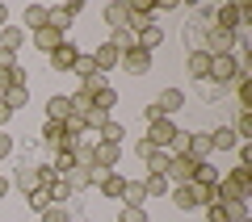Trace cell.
<instances>
[{
    "label": "cell",
    "instance_id": "50",
    "mask_svg": "<svg viewBox=\"0 0 252 222\" xmlns=\"http://www.w3.org/2000/svg\"><path fill=\"white\" fill-rule=\"evenodd\" d=\"M9 26V9H4V4H0V29Z\"/></svg>",
    "mask_w": 252,
    "mask_h": 222
},
{
    "label": "cell",
    "instance_id": "25",
    "mask_svg": "<svg viewBox=\"0 0 252 222\" xmlns=\"http://www.w3.org/2000/svg\"><path fill=\"white\" fill-rule=\"evenodd\" d=\"M42 189L51 193V201H55V205L72 197V189H67V180H63V176H51V180H42Z\"/></svg>",
    "mask_w": 252,
    "mask_h": 222
},
{
    "label": "cell",
    "instance_id": "31",
    "mask_svg": "<svg viewBox=\"0 0 252 222\" xmlns=\"http://www.w3.org/2000/svg\"><path fill=\"white\" fill-rule=\"evenodd\" d=\"M122 134H126V126L109 117V122H105V126H101V130H97V139H105V142H122Z\"/></svg>",
    "mask_w": 252,
    "mask_h": 222
},
{
    "label": "cell",
    "instance_id": "17",
    "mask_svg": "<svg viewBox=\"0 0 252 222\" xmlns=\"http://www.w3.org/2000/svg\"><path fill=\"white\" fill-rule=\"evenodd\" d=\"M9 88H26V67H0V97H4V92Z\"/></svg>",
    "mask_w": 252,
    "mask_h": 222
},
{
    "label": "cell",
    "instance_id": "11",
    "mask_svg": "<svg viewBox=\"0 0 252 222\" xmlns=\"http://www.w3.org/2000/svg\"><path fill=\"white\" fill-rule=\"evenodd\" d=\"M185 71L193 76V80H210V55L202 51V46H198V51H189L185 55Z\"/></svg>",
    "mask_w": 252,
    "mask_h": 222
},
{
    "label": "cell",
    "instance_id": "39",
    "mask_svg": "<svg viewBox=\"0 0 252 222\" xmlns=\"http://www.w3.org/2000/svg\"><path fill=\"white\" fill-rule=\"evenodd\" d=\"M101 88H109V84H105V76H101V71H97V76H89V80H80V92H89V97H97Z\"/></svg>",
    "mask_w": 252,
    "mask_h": 222
},
{
    "label": "cell",
    "instance_id": "42",
    "mask_svg": "<svg viewBox=\"0 0 252 222\" xmlns=\"http://www.w3.org/2000/svg\"><path fill=\"white\" fill-rule=\"evenodd\" d=\"M206 222H227V214H223V205H206Z\"/></svg>",
    "mask_w": 252,
    "mask_h": 222
},
{
    "label": "cell",
    "instance_id": "20",
    "mask_svg": "<svg viewBox=\"0 0 252 222\" xmlns=\"http://www.w3.org/2000/svg\"><path fill=\"white\" fill-rule=\"evenodd\" d=\"M101 17H105V26H109V29H122V26H126V17H130V13H126V0H109Z\"/></svg>",
    "mask_w": 252,
    "mask_h": 222
},
{
    "label": "cell",
    "instance_id": "13",
    "mask_svg": "<svg viewBox=\"0 0 252 222\" xmlns=\"http://www.w3.org/2000/svg\"><path fill=\"white\" fill-rule=\"evenodd\" d=\"M215 26L240 34V29H244V9H240V4H219V21H215Z\"/></svg>",
    "mask_w": 252,
    "mask_h": 222
},
{
    "label": "cell",
    "instance_id": "45",
    "mask_svg": "<svg viewBox=\"0 0 252 222\" xmlns=\"http://www.w3.org/2000/svg\"><path fill=\"white\" fill-rule=\"evenodd\" d=\"M9 155H13V139H9V134H0V160H9Z\"/></svg>",
    "mask_w": 252,
    "mask_h": 222
},
{
    "label": "cell",
    "instance_id": "49",
    "mask_svg": "<svg viewBox=\"0 0 252 222\" xmlns=\"http://www.w3.org/2000/svg\"><path fill=\"white\" fill-rule=\"evenodd\" d=\"M9 117H13V109H9V105H4V101H0V126L9 122Z\"/></svg>",
    "mask_w": 252,
    "mask_h": 222
},
{
    "label": "cell",
    "instance_id": "27",
    "mask_svg": "<svg viewBox=\"0 0 252 222\" xmlns=\"http://www.w3.org/2000/svg\"><path fill=\"white\" fill-rule=\"evenodd\" d=\"M168 160H172V151H152L147 155V176H164V168H168Z\"/></svg>",
    "mask_w": 252,
    "mask_h": 222
},
{
    "label": "cell",
    "instance_id": "1",
    "mask_svg": "<svg viewBox=\"0 0 252 222\" xmlns=\"http://www.w3.org/2000/svg\"><path fill=\"white\" fill-rule=\"evenodd\" d=\"M42 142L59 155V151H76L84 139H80V134H67V126H63V122H42Z\"/></svg>",
    "mask_w": 252,
    "mask_h": 222
},
{
    "label": "cell",
    "instance_id": "22",
    "mask_svg": "<svg viewBox=\"0 0 252 222\" xmlns=\"http://www.w3.org/2000/svg\"><path fill=\"white\" fill-rule=\"evenodd\" d=\"M59 42H67V34H59V29H51V26H46V29H38V34H34V46H38L42 55H51V51H55Z\"/></svg>",
    "mask_w": 252,
    "mask_h": 222
},
{
    "label": "cell",
    "instance_id": "36",
    "mask_svg": "<svg viewBox=\"0 0 252 222\" xmlns=\"http://www.w3.org/2000/svg\"><path fill=\"white\" fill-rule=\"evenodd\" d=\"M118 222H152V218H147V210H143V205H122Z\"/></svg>",
    "mask_w": 252,
    "mask_h": 222
},
{
    "label": "cell",
    "instance_id": "48",
    "mask_svg": "<svg viewBox=\"0 0 252 222\" xmlns=\"http://www.w3.org/2000/svg\"><path fill=\"white\" fill-rule=\"evenodd\" d=\"M9 193H13V180H9V176H0V197H9Z\"/></svg>",
    "mask_w": 252,
    "mask_h": 222
},
{
    "label": "cell",
    "instance_id": "38",
    "mask_svg": "<svg viewBox=\"0 0 252 222\" xmlns=\"http://www.w3.org/2000/svg\"><path fill=\"white\" fill-rule=\"evenodd\" d=\"M72 71H76V76H80V80H89V76H97V63H93V55H80Z\"/></svg>",
    "mask_w": 252,
    "mask_h": 222
},
{
    "label": "cell",
    "instance_id": "14",
    "mask_svg": "<svg viewBox=\"0 0 252 222\" xmlns=\"http://www.w3.org/2000/svg\"><path fill=\"white\" fill-rule=\"evenodd\" d=\"M76 109H72V97H63V92H55L51 101H46V122H67Z\"/></svg>",
    "mask_w": 252,
    "mask_h": 222
},
{
    "label": "cell",
    "instance_id": "29",
    "mask_svg": "<svg viewBox=\"0 0 252 222\" xmlns=\"http://www.w3.org/2000/svg\"><path fill=\"white\" fill-rule=\"evenodd\" d=\"M105 122H109V113H105V109H97V105H89V109H84V130H101Z\"/></svg>",
    "mask_w": 252,
    "mask_h": 222
},
{
    "label": "cell",
    "instance_id": "24",
    "mask_svg": "<svg viewBox=\"0 0 252 222\" xmlns=\"http://www.w3.org/2000/svg\"><path fill=\"white\" fill-rule=\"evenodd\" d=\"M143 201H147L143 180H126V189H122V205H143Z\"/></svg>",
    "mask_w": 252,
    "mask_h": 222
},
{
    "label": "cell",
    "instance_id": "32",
    "mask_svg": "<svg viewBox=\"0 0 252 222\" xmlns=\"http://www.w3.org/2000/svg\"><path fill=\"white\" fill-rule=\"evenodd\" d=\"M227 222H248V201H223Z\"/></svg>",
    "mask_w": 252,
    "mask_h": 222
},
{
    "label": "cell",
    "instance_id": "12",
    "mask_svg": "<svg viewBox=\"0 0 252 222\" xmlns=\"http://www.w3.org/2000/svg\"><path fill=\"white\" fill-rule=\"evenodd\" d=\"M76 59H80V51H76L72 42H59V46L51 51V67H55V71H72Z\"/></svg>",
    "mask_w": 252,
    "mask_h": 222
},
{
    "label": "cell",
    "instance_id": "7",
    "mask_svg": "<svg viewBox=\"0 0 252 222\" xmlns=\"http://www.w3.org/2000/svg\"><path fill=\"white\" fill-rule=\"evenodd\" d=\"M240 71L244 67L235 63V55H219V59H210V80H215V84H231Z\"/></svg>",
    "mask_w": 252,
    "mask_h": 222
},
{
    "label": "cell",
    "instance_id": "34",
    "mask_svg": "<svg viewBox=\"0 0 252 222\" xmlns=\"http://www.w3.org/2000/svg\"><path fill=\"white\" fill-rule=\"evenodd\" d=\"M143 189H147V197H168V189H172V185H168L164 176H147V180H143Z\"/></svg>",
    "mask_w": 252,
    "mask_h": 222
},
{
    "label": "cell",
    "instance_id": "16",
    "mask_svg": "<svg viewBox=\"0 0 252 222\" xmlns=\"http://www.w3.org/2000/svg\"><path fill=\"white\" fill-rule=\"evenodd\" d=\"M93 63H97V71H101V76H105V71H114L118 63H122V55H118V51H114V46H109V42H101L97 51H93Z\"/></svg>",
    "mask_w": 252,
    "mask_h": 222
},
{
    "label": "cell",
    "instance_id": "35",
    "mask_svg": "<svg viewBox=\"0 0 252 222\" xmlns=\"http://www.w3.org/2000/svg\"><path fill=\"white\" fill-rule=\"evenodd\" d=\"M51 193H46V189H34V193H30V210H34V214H42V210H51Z\"/></svg>",
    "mask_w": 252,
    "mask_h": 222
},
{
    "label": "cell",
    "instance_id": "43",
    "mask_svg": "<svg viewBox=\"0 0 252 222\" xmlns=\"http://www.w3.org/2000/svg\"><path fill=\"white\" fill-rule=\"evenodd\" d=\"M0 67H17V51H4L0 46Z\"/></svg>",
    "mask_w": 252,
    "mask_h": 222
},
{
    "label": "cell",
    "instance_id": "46",
    "mask_svg": "<svg viewBox=\"0 0 252 222\" xmlns=\"http://www.w3.org/2000/svg\"><path fill=\"white\" fill-rule=\"evenodd\" d=\"M63 9L72 13V17H80V13H84V0H67V4H63Z\"/></svg>",
    "mask_w": 252,
    "mask_h": 222
},
{
    "label": "cell",
    "instance_id": "4",
    "mask_svg": "<svg viewBox=\"0 0 252 222\" xmlns=\"http://www.w3.org/2000/svg\"><path fill=\"white\" fill-rule=\"evenodd\" d=\"M168 197H172V205H177L181 214H189V210H202V189L189 180V185H172L168 189Z\"/></svg>",
    "mask_w": 252,
    "mask_h": 222
},
{
    "label": "cell",
    "instance_id": "8",
    "mask_svg": "<svg viewBox=\"0 0 252 222\" xmlns=\"http://www.w3.org/2000/svg\"><path fill=\"white\" fill-rule=\"evenodd\" d=\"M185 155H189V160H198V164H206L210 155H215V147H210V130L185 134Z\"/></svg>",
    "mask_w": 252,
    "mask_h": 222
},
{
    "label": "cell",
    "instance_id": "28",
    "mask_svg": "<svg viewBox=\"0 0 252 222\" xmlns=\"http://www.w3.org/2000/svg\"><path fill=\"white\" fill-rule=\"evenodd\" d=\"M193 185H219V168L215 164H198V168H193Z\"/></svg>",
    "mask_w": 252,
    "mask_h": 222
},
{
    "label": "cell",
    "instance_id": "18",
    "mask_svg": "<svg viewBox=\"0 0 252 222\" xmlns=\"http://www.w3.org/2000/svg\"><path fill=\"white\" fill-rule=\"evenodd\" d=\"M34 189H42V172H38L34 164L17 168V193H34Z\"/></svg>",
    "mask_w": 252,
    "mask_h": 222
},
{
    "label": "cell",
    "instance_id": "19",
    "mask_svg": "<svg viewBox=\"0 0 252 222\" xmlns=\"http://www.w3.org/2000/svg\"><path fill=\"white\" fill-rule=\"evenodd\" d=\"M210 147H215V151H235L240 139H235L231 126H219V130H210Z\"/></svg>",
    "mask_w": 252,
    "mask_h": 222
},
{
    "label": "cell",
    "instance_id": "5",
    "mask_svg": "<svg viewBox=\"0 0 252 222\" xmlns=\"http://www.w3.org/2000/svg\"><path fill=\"white\" fill-rule=\"evenodd\" d=\"M118 160H122V142H105V139L93 142V164H97V168L118 172Z\"/></svg>",
    "mask_w": 252,
    "mask_h": 222
},
{
    "label": "cell",
    "instance_id": "47",
    "mask_svg": "<svg viewBox=\"0 0 252 222\" xmlns=\"http://www.w3.org/2000/svg\"><path fill=\"white\" fill-rule=\"evenodd\" d=\"M135 151H139V160H147V155H152L156 147H152V142H147V139H139V147H135Z\"/></svg>",
    "mask_w": 252,
    "mask_h": 222
},
{
    "label": "cell",
    "instance_id": "26",
    "mask_svg": "<svg viewBox=\"0 0 252 222\" xmlns=\"http://www.w3.org/2000/svg\"><path fill=\"white\" fill-rule=\"evenodd\" d=\"M160 42H164V29L156 26V21H152L147 29H139V46H143V51H156Z\"/></svg>",
    "mask_w": 252,
    "mask_h": 222
},
{
    "label": "cell",
    "instance_id": "41",
    "mask_svg": "<svg viewBox=\"0 0 252 222\" xmlns=\"http://www.w3.org/2000/svg\"><path fill=\"white\" fill-rule=\"evenodd\" d=\"M38 218H42V222H72V214L63 210V205H51V210H42Z\"/></svg>",
    "mask_w": 252,
    "mask_h": 222
},
{
    "label": "cell",
    "instance_id": "9",
    "mask_svg": "<svg viewBox=\"0 0 252 222\" xmlns=\"http://www.w3.org/2000/svg\"><path fill=\"white\" fill-rule=\"evenodd\" d=\"M118 67H126L130 76H147V71H152V51L135 46V51H126V55H122V63H118Z\"/></svg>",
    "mask_w": 252,
    "mask_h": 222
},
{
    "label": "cell",
    "instance_id": "40",
    "mask_svg": "<svg viewBox=\"0 0 252 222\" xmlns=\"http://www.w3.org/2000/svg\"><path fill=\"white\" fill-rule=\"evenodd\" d=\"M93 105H97V109H105V113H109V109L118 105V92H114V88H101L97 97H93Z\"/></svg>",
    "mask_w": 252,
    "mask_h": 222
},
{
    "label": "cell",
    "instance_id": "10",
    "mask_svg": "<svg viewBox=\"0 0 252 222\" xmlns=\"http://www.w3.org/2000/svg\"><path fill=\"white\" fill-rule=\"evenodd\" d=\"M152 105L160 109V117H172V113H177V109H185V92H181V88H164L160 97L152 101Z\"/></svg>",
    "mask_w": 252,
    "mask_h": 222
},
{
    "label": "cell",
    "instance_id": "30",
    "mask_svg": "<svg viewBox=\"0 0 252 222\" xmlns=\"http://www.w3.org/2000/svg\"><path fill=\"white\" fill-rule=\"evenodd\" d=\"M72 13H67V9H63V4H59V9H51V29H59V34H67V29H72Z\"/></svg>",
    "mask_w": 252,
    "mask_h": 222
},
{
    "label": "cell",
    "instance_id": "15",
    "mask_svg": "<svg viewBox=\"0 0 252 222\" xmlns=\"http://www.w3.org/2000/svg\"><path fill=\"white\" fill-rule=\"evenodd\" d=\"M21 21H26V29H30V34H38V29H46V26H51V9H46V4H30V9L21 13Z\"/></svg>",
    "mask_w": 252,
    "mask_h": 222
},
{
    "label": "cell",
    "instance_id": "44",
    "mask_svg": "<svg viewBox=\"0 0 252 222\" xmlns=\"http://www.w3.org/2000/svg\"><path fill=\"white\" fill-rule=\"evenodd\" d=\"M235 151H240V164H244V168H248V164H252V142H240Z\"/></svg>",
    "mask_w": 252,
    "mask_h": 222
},
{
    "label": "cell",
    "instance_id": "37",
    "mask_svg": "<svg viewBox=\"0 0 252 222\" xmlns=\"http://www.w3.org/2000/svg\"><path fill=\"white\" fill-rule=\"evenodd\" d=\"M0 101H4V105H9L13 113H17V109H21V105H26V101H30V92H26V88H9V92H4V97H0Z\"/></svg>",
    "mask_w": 252,
    "mask_h": 222
},
{
    "label": "cell",
    "instance_id": "23",
    "mask_svg": "<svg viewBox=\"0 0 252 222\" xmlns=\"http://www.w3.org/2000/svg\"><path fill=\"white\" fill-rule=\"evenodd\" d=\"M21 42H26V29L21 26H4L0 29V46H4V51H21Z\"/></svg>",
    "mask_w": 252,
    "mask_h": 222
},
{
    "label": "cell",
    "instance_id": "33",
    "mask_svg": "<svg viewBox=\"0 0 252 222\" xmlns=\"http://www.w3.org/2000/svg\"><path fill=\"white\" fill-rule=\"evenodd\" d=\"M63 180H67V189H72V193H76V189H89V185H93V180H89V168H72Z\"/></svg>",
    "mask_w": 252,
    "mask_h": 222
},
{
    "label": "cell",
    "instance_id": "6",
    "mask_svg": "<svg viewBox=\"0 0 252 222\" xmlns=\"http://www.w3.org/2000/svg\"><path fill=\"white\" fill-rule=\"evenodd\" d=\"M202 51H206L210 55V59H219V55H231L235 51V34H231V29H210V34H206V46H202Z\"/></svg>",
    "mask_w": 252,
    "mask_h": 222
},
{
    "label": "cell",
    "instance_id": "21",
    "mask_svg": "<svg viewBox=\"0 0 252 222\" xmlns=\"http://www.w3.org/2000/svg\"><path fill=\"white\" fill-rule=\"evenodd\" d=\"M101 193H105L109 197V201H122V189H126V176H122V172H105V180H101Z\"/></svg>",
    "mask_w": 252,
    "mask_h": 222
},
{
    "label": "cell",
    "instance_id": "3",
    "mask_svg": "<svg viewBox=\"0 0 252 222\" xmlns=\"http://www.w3.org/2000/svg\"><path fill=\"white\" fill-rule=\"evenodd\" d=\"M193 168H198V160H189V155L181 151V155H172V160H168L164 180H168V185H189V180H193Z\"/></svg>",
    "mask_w": 252,
    "mask_h": 222
},
{
    "label": "cell",
    "instance_id": "2",
    "mask_svg": "<svg viewBox=\"0 0 252 222\" xmlns=\"http://www.w3.org/2000/svg\"><path fill=\"white\" fill-rule=\"evenodd\" d=\"M177 122L172 117H156V122H147V142H152L156 151H172V142H177Z\"/></svg>",
    "mask_w": 252,
    "mask_h": 222
}]
</instances>
